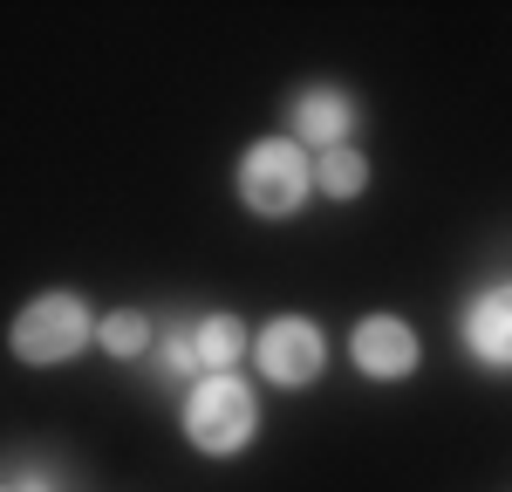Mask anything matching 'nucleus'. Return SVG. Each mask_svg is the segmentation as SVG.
<instances>
[{
  "label": "nucleus",
  "mask_w": 512,
  "mask_h": 492,
  "mask_svg": "<svg viewBox=\"0 0 512 492\" xmlns=\"http://www.w3.org/2000/svg\"><path fill=\"white\" fill-rule=\"evenodd\" d=\"M178 431H185V445L205 451V458H233L260 438V397H253V383L246 376H198L192 390H185V410H178Z\"/></svg>",
  "instance_id": "nucleus-1"
},
{
  "label": "nucleus",
  "mask_w": 512,
  "mask_h": 492,
  "mask_svg": "<svg viewBox=\"0 0 512 492\" xmlns=\"http://www.w3.org/2000/svg\"><path fill=\"white\" fill-rule=\"evenodd\" d=\"M233 192L253 219H294L301 205L315 199V158L294 137H260V144L239 151Z\"/></svg>",
  "instance_id": "nucleus-2"
},
{
  "label": "nucleus",
  "mask_w": 512,
  "mask_h": 492,
  "mask_svg": "<svg viewBox=\"0 0 512 492\" xmlns=\"http://www.w3.org/2000/svg\"><path fill=\"white\" fill-rule=\"evenodd\" d=\"M89 342H96V315H89V301H82V294H69V287H48V294H35V301L14 315V328H7L14 363H28V369H62V363H76Z\"/></svg>",
  "instance_id": "nucleus-3"
},
{
  "label": "nucleus",
  "mask_w": 512,
  "mask_h": 492,
  "mask_svg": "<svg viewBox=\"0 0 512 492\" xmlns=\"http://www.w3.org/2000/svg\"><path fill=\"white\" fill-rule=\"evenodd\" d=\"M253 363H260V376L274 390H308V383H321V369H328V335L308 315H274V322H260V335H253Z\"/></svg>",
  "instance_id": "nucleus-4"
},
{
  "label": "nucleus",
  "mask_w": 512,
  "mask_h": 492,
  "mask_svg": "<svg viewBox=\"0 0 512 492\" xmlns=\"http://www.w3.org/2000/svg\"><path fill=\"white\" fill-rule=\"evenodd\" d=\"M287 130H294V144L321 158V151H342L355 130H362V103H355L342 82H308L294 103H287Z\"/></svg>",
  "instance_id": "nucleus-5"
},
{
  "label": "nucleus",
  "mask_w": 512,
  "mask_h": 492,
  "mask_svg": "<svg viewBox=\"0 0 512 492\" xmlns=\"http://www.w3.org/2000/svg\"><path fill=\"white\" fill-rule=\"evenodd\" d=\"M349 356L369 383H403L424 363V342H417V328L403 322V315H369V322H355Z\"/></svg>",
  "instance_id": "nucleus-6"
},
{
  "label": "nucleus",
  "mask_w": 512,
  "mask_h": 492,
  "mask_svg": "<svg viewBox=\"0 0 512 492\" xmlns=\"http://www.w3.org/2000/svg\"><path fill=\"white\" fill-rule=\"evenodd\" d=\"M458 335H465V356L478 369H512V281H492L478 287L472 301H465V315H458Z\"/></svg>",
  "instance_id": "nucleus-7"
},
{
  "label": "nucleus",
  "mask_w": 512,
  "mask_h": 492,
  "mask_svg": "<svg viewBox=\"0 0 512 492\" xmlns=\"http://www.w3.org/2000/svg\"><path fill=\"white\" fill-rule=\"evenodd\" d=\"M192 349H198V369L205 376H233L253 356V335H246L239 315H205V322H192Z\"/></svg>",
  "instance_id": "nucleus-8"
},
{
  "label": "nucleus",
  "mask_w": 512,
  "mask_h": 492,
  "mask_svg": "<svg viewBox=\"0 0 512 492\" xmlns=\"http://www.w3.org/2000/svg\"><path fill=\"white\" fill-rule=\"evenodd\" d=\"M315 192L321 199H362L369 192V158L355 151V144H342V151H321L315 158Z\"/></svg>",
  "instance_id": "nucleus-9"
},
{
  "label": "nucleus",
  "mask_w": 512,
  "mask_h": 492,
  "mask_svg": "<svg viewBox=\"0 0 512 492\" xmlns=\"http://www.w3.org/2000/svg\"><path fill=\"white\" fill-rule=\"evenodd\" d=\"M96 342H103V356L137 363L151 349V315L144 308H110V315H96Z\"/></svg>",
  "instance_id": "nucleus-10"
},
{
  "label": "nucleus",
  "mask_w": 512,
  "mask_h": 492,
  "mask_svg": "<svg viewBox=\"0 0 512 492\" xmlns=\"http://www.w3.org/2000/svg\"><path fill=\"white\" fill-rule=\"evenodd\" d=\"M158 369L164 376H205V369H198V349H192V328H171V335H164L158 342Z\"/></svg>",
  "instance_id": "nucleus-11"
},
{
  "label": "nucleus",
  "mask_w": 512,
  "mask_h": 492,
  "mask_svg": "<svg viewBox=\"0 0 512 492\" xmlns=\"http://www.w3.org/2000/svg\"><path fill=\"white\" fill-rule=\"evenodd\" d=\"M14 492H55V486H48L41 472H28V479H21V486H14Z\"/></svg>",
  "instance_id": "nucleus-12"
},
{
  "label": "nucleus",
  "mask_w": 512,
  "mask_h": 492,
  "mask_svg": "<svg viewBox=\"0 0 512 492\" xmlns=\"http://www.w3.org/2000/svg\"><path fill=\"white\" fill-rule=\"evenodd\" d=\"M0 492H14V486H0Z\"/></svg>",
  "instance_id": "nucleus-13"
}]
</instances>
